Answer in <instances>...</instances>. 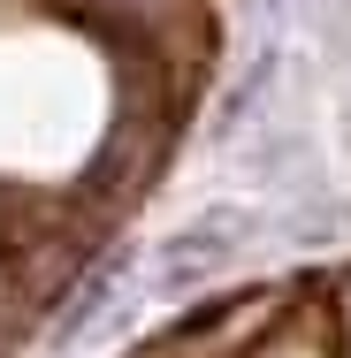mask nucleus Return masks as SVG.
Instances as JSON below:
<instances>
[{"label":"nucleus","mask_w":351,"mask_h":358,"mask_svg":"<svg viewBox=\"0 0 351 358\" xmlns=\"http://www.w3.org/2000/svg\"><path fill=\"white\" fill-rule=\"evenodd\" d=\"M252 236V221L237 214V206H214L207 221H191V229H176L168 244H160V282L168 289H184V282H199L207 267H221L237 244Z\"/></svg>","instance_id":"1"},{"label":"nucleus","mask_w":351,"mask_h":358,"mask_svg":"<svg viewBox=\"0 0 351 358\" xmlns=\"http://www.w3.org/2000/svg\"><path fill=\"white\" fill-rule=\"evenodd\" d=\"M107 297H115V267H99L92 282L76 289V305L62 313V320H54V343H76V336H84V328L99 320V305H107Z\"/></svg>","instance_id":"2"}]
</instances>
